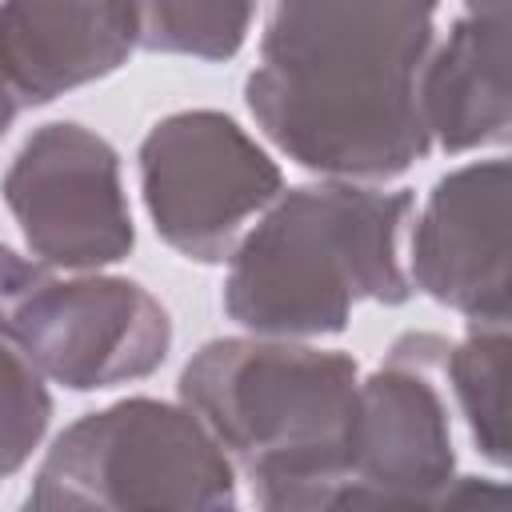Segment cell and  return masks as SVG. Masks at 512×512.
I'll return each mask as SVG.
<instances>
[{"label": "cell", "mask_w": 512, "mask_h": 512, "mask_svg": "<svg viewBox=\"0 0 512 512\" xmlns=\"http://www.w3.org/2000/svg\"><path fill=\"white\" fill-rule=\"evenodd\" d=\"M136 48V0H0V96L24 112L104 80Z\"/></svg>", "instance_id": "10"}, {"label": "cell", "mask_w": 512, "mask_h": 512, "mask_svg": "<svg viewBox=\"0 0 512 512\" xmlns=\"http://www.w3.org/2000/svg\"><path fill=\"white\" fill-rule=\"evenodd\" d=\"M440 380L452 388L476 452L496 468L508 464V320H468V332L448 344Z\"/></svg>", "instance_id": "12"}, {"label": "cell", "mask_w": 512, "mask_h": 512, "mask_svg": "<svg viewBox=\"0 0 512 512\" xmlns=\"http://www.w3.org/2000/svg\"><path fill=\"white\" fill-rule=\"evenodd\" d=\"M416 96L444 152L508 140V0H464L448 40L432 44Z\"/></svg>", "instance_id": "11"}, {"label": "cell", "mask_w": 512, "mask_h": 512, "mask_svg": "<svg viewBox=\"0 0 512 512\" xmlns=\"http://www.w3.org/2000/svg\"><path fill=\"white\" fill-rule=\"evenodd\" d=\"M12 120H16V108H12V104L0 96V140H4V132L12 128Z\"/></svg>", "instance_id": "16"}, {"label": "cell", "mask_w": 512, "mask_h": 512, "mask_svg": "<svg viewBox=\"0 0 512 512\" xmlns=\"http://www.w3.org/2000/svg\"><path fill=\"white\" fill-rule=\"evenodd\" d=\"M52 396L40 368L8 340H0V480L28 464L48 432Z\"/></svg>", "instance_id": "14"}, {"label": "cell", "mask_w": 512, "mask_h": 512, "mask_svg": "<svg viewBox=\"0 0 512 512\" xmlns=\"http://www.w3.org/2000/svg\"><path fill=\"white\" fill-rule=\"evenodd\" d=\"M136 160L156 236L200 264L228 260L244 220L284 188L276 160L232 116L212 108L172 112L152 124Z\"/></svg>", "instance_id": "5"}, {"label": "cell", "mask_w": 512, "mask_h": 512, "mask_svg": "<svg viewBox=\"0 0 512 512\" xmlns=\"http://www.w3.org/2000/svg\"><path fill=\"white\" fill-rule=\"evenodd\" d=\"M436 0H272L244 80L260 132L332 180H388L428 156L420 68Z\"/></svg>", "instance_id": "1"}, {"label": "cell", "mask_w": 512, "mask_h": 512, "mask_svg": "<svg viewBox=\"0 0 512 512\" xmlns=\"http://www.w3.org/2000/svg\"><path fill=\"white\" fill-rule=\"evenodd\" d=\"M412 284L468 320H508V160L436 180L412 228Z\"/></svg>", "instance_id": "9"}, {"label": "cell", "mask_w": 512, "mask_h": 512, "mask_svg": "<svg viewBox=\"0 0 512 512\" xmlns=\"http://www.w3.org/2000/svg\"><path fill=\"white\" fill-rule=\"evenodd\" d=\"M180 404L244 472L260 508H340L360 408V368L348 352L292 336L208 340L180 372Z\"/></svg>", "instance_id": "2"}, {"label": "cell", "mask_w": 512, "mask_h": 512, "mask_svg": "<svg viewBox=\"0 0 512 512\" xmlns=\"http://www.w3.org/2000/svg\"><path fill=\"white\" fill-rule=\"evenodd\" d=\"M256 0H136V48L232 60L248 40Z\"/></svg>", "instance_id": "13"}, {"label": "cell", "mask_w": 512, "mask_h": 512, "mask_svg": "<svg viewBox=\"0 0 512 512\" xmlns=\"http://www.w3.org/2000/svg\"><path fill=\"white\" fill-rule=\"evenodd\" d=\"M412 192L320 180L280 188L260 224L236 240L224 276V312L256 336L344 332L352 304H404L400 228Z\"/></svg>", "instance_id": "3"}, {"label": "cell", "mask_w": 512, "mask_h": 512, "mask_svg": "<svg viewBox=\"0 0 512 512\" xmlns=\"http://www.w3.org/2000/svg\"><path fill=\"white\" fill-rule=\"evenodd\" d=\"M0 340L16 344L40 376L96 392L152 376L172 348L164 304L124 276H56L32 272L16 296Z\"/></svg>", "instance_id": "6"}, {"label": "cell", "mask_w": 512, "mask_h": 512, "mask_svg": "<svg viewBox=\"0 0 512 512\" xmlns=\"http://www.w3.org/2000/svg\"><path fill=\"white\" fill-rule=\"evenodd\" d=\"M448 340L404 332L360 380L352 472L340 508H440L456 480L448 400L440 388Z\"/></svg>", "instance_id": "7"}, {"label": "cell", "mask_w": 512, "mask_h": 512, "mask_svg": "<svg viewBox=\"0 0 512 512\" xmlns=\"http://www.w3.org/2000/svg\"><path fill=\"white\" fill-rule=\"evenodd\" d=\"M28 508H236V468L188 404L152 396L84 412L44 452Z\"/></svg>", "instance_id": "4"}, {"label": "cell", "mask_w": 512, "mask_h": 512, "mask_svg": "<svg viewBox=\"0 0 512 512\" xmlns=\"http://www.w3.org/2000/svg\"><path fill=\"white\" fill-rule=\"evenodd\" d=\"M0 196L32 260L48 268L92 272L136 244L120 152L76 120L40 124L12 156Z\"/></svg>", "instance_id": "8"}, {"label": "cell", "mask_w": 512, "mask_h": 512, "mask_svg": "<svg viewBox=\"0 0 512 512\" xmlns=\"http://www.w3.org/2000/svg\"><path fill=\"white\" fill-rule=\"evenodd\" d=\"M36 268H40V260H24L8 244H0V332H4V320H8V312L16 304V296L24 292V284L32 280Z\"/></svg>", "instance_id": "15"}]
</instances>
